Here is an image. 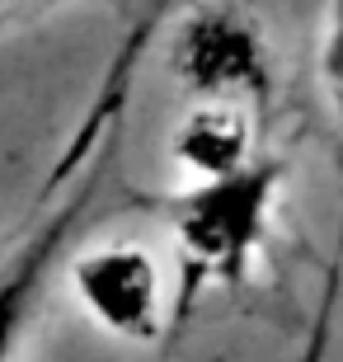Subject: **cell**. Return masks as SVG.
I'll return each mask as SVG.
<instances>
[{
    "mask_svg": "<svg viewBox=\"0 0 343 362\" xmlns=\"http://www.w3.org/2000/svg\"><path fill=\"white\" fill-rule=\"evenodd\" d=\"M85 207H90V188H80L76 198L5 264V273H0V362H10V353L19 349V339H24L28 320H33V306L42 296V282H47L57 259L66 255L71 235L80 230Z\"/></svg>",
    "mask_w": 343,
    "mask_h": 362,
    "instance_id": "cell-4",
    "label": "cell"
},
{
    "mask_svg": "<svg viewBox=\"0 0 343 362\" xmlns=\"http://www.w3.org/2000/svg\"><path fill=\"white\" fill-rule=\"evenodd\" d=\"M320 76H325V90H330L339 122H343V0H330L325 42H320Z\"/></svg>",
    "mask_w": 343,
    "mask_h": 362,
    "instance_id": "cell-7",
    "label": "cell"
},
{
    "mask_svg": "<svg viewBox=\"0 0 343 362\" xmlns=\"http://www.w3.org/2000/svg\"><path fill=\"white\" fill-rule=\"evenodd\" d=\"M170 5H174V0H146V10L136 14L132 33H127V42H122L118 62L108 66L104 90H99V99H94V108H90V118H85V127H80V136H76V151H85V146H90L94 136H99V127H104V118H113V113H118V104L127 99V85H132V66H136V57H141V47H146V42L156 38V28L165 24ZM76 151H71L66 160H76Z\"/></svg>",
    "mask_w": 343,
    "mask_h": 362,
    "instance_id": "cell-6",
    "label": "cell"
},
{
    "mask_svg": "<svg viewBox=\"0 0 343 362\" xmlns=\"http://www.w3.org/2000/svg\"><path fill=\"white\" fill-rule=\"evenodd\" d=\"M277 193H282V160L259 156L236 175L198 179L165 202V226L179 255V292H174L179 320L198 301V292L236 287L250 278L268 240Z\"/></svg>",
    "mask_w": 343,
    "mask_h": 362,
    "instance_id": "cell-1",
    "label": "cell"
},
{
    "mask_svg": "<svg viewBox=\"0 0 343 362\" xmlns=\"http://www.w3.org/2000/svg\"><path fill=\"white\" fill-rule=\"evenodd\" d=\"M174 81L193 104H240L264 108L273 99V47L259 14L240 0H202L179 19L170 42Z\"/></svg>",
    "mask_w": 343,
    "mask_h": 362,
    "instance_id": "cell-2",
    "label": "cell"
},
{
    "mask_svg": "<svg viewBox=\"0 0 343 362\" xmlns=\"http://www.w3.org/2000/svg\"><path fill=\"white\" fill-rule=\"evenodd\" d=\"M71 287H76L80 310L122 344H151L165 325L170 301L160 287V264L151 259V250L132 240L94 245V250L76 255Z\"/></svg>",
    "mask_w": 343,
    "mask_h": 362,
    "instance_id": "cell-3",
    "label": "cell"
},
{
    "mask_svg": "<svg viewBox=\"0 0 343 362\" xmlns=\"http://www.w3.org/2000/svg\"><path fill=\"white\" fill-rule=\"evenodd\" d=\"M254 108L240 104H193L170 132V160L193 184L198 179H226L259 160L254 151Z\"/></svg>",
    "mask_w": 343,
    "mask_h": 362,
    "instance_id": "cell-5",
    "label": "cell"
},
{
    "mask_svg": "<svg viewBox=\"0 0 343 362\" xmlns=\"http://www.w3.org/2000/svg\"><path fill=\"white\" fill-rule=\"evenodd\" d=\"M334 292H339V269L330 273L325 282V296H320V310H315V325H310V334H306V349L296 362H325V349H330V315H334Z\"/></svg>",
    "mask_w": 343,
    "mask_h": 362,
    "instance_id": "cell-8",
    "label": "cell"
}]
</instances>
